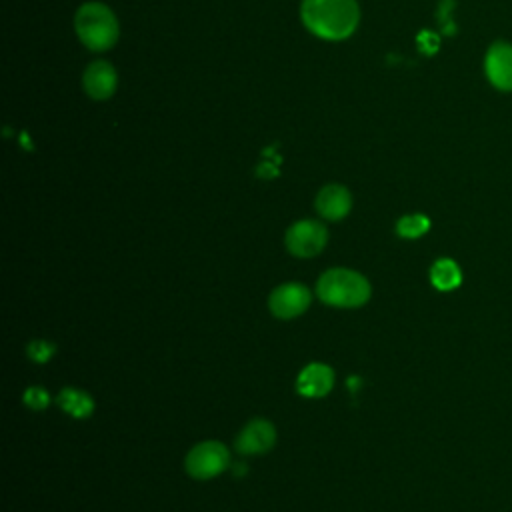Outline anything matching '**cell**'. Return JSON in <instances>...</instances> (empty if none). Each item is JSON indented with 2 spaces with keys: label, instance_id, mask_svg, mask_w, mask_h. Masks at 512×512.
<instances>
[{
  "label": "cell",
  "instance_id": "1",
  "mask_svg": "<svg viewBox=\"0 0 512 512\" xmlns=\"http://www.w3.org/2000/svg\"><path fill=\"white\" fill-rule=\"evenodd\" d=\"M300 20L312 36L340 42L356 32L360 6L356 0H302Z\"/></svg>",
  "mask_w": 512,
  "mask_h": 512
},
{
  "label": "cell",
  "instance_id": "2",
  "mask_svg": "<svg viewBox=\"0 0 512 512\" xmlns=\"http://www.w3.org/2000/svg\"><path fill=\"white\" fill-rule=\"evenodd\" d=\"M74 32L90 52H106L118 42L120 24L108 4L84 2L74 14Z\"/></svg>",
  "mask_w": 512,
  "mask_h": 512
},
{
  "label": "cell",
  "instance_id": "3",
  "mask_svg": "<svg viewBox=\"0 0 512 512\" xmlns=\"http://www.w3.org/2000/svg\"><path fill=\"white\" fill-rule=\"evenodd\" d=\"M370 282L348 268L326 270L316 284V294L324 304L338 308H358L370 298Z\"/></svg>",
  "mask_w": 512,
  "mask_h": 512
},
{
  "label": "cell",
  "instance_id": "4",
  "mask_svg": "<svg viewBox=\"0 0 512 512\" xmlns=\"http://www.w3.org/2000/svg\"><path fill=\"white\" fill-rule=\"evenodd\" d=\"M228 462H230L228 448L222 442L206 440V442L196 444L188 452V456H186V472L192 478L208 480V478H214L220 472H224Z\"/></svg>",
  "mask_w": 512,
  "mask_h": 512
},
{
  "label": "cell",
  "instance_id": "5",
  "mask_svg": "<svg viewBox=\"0 0 512 512\" xmlns=\"http://www.w3.org/2000/svg\"><path fill=\"white\" fill-rule=\"evenodd\" d=\"M328 242V230L318 220H298L284 236L286 250L298 258H310L324 250Z\"/></svg>",
  "mask_w": 512,
  "mask_h": 512
},
{
  "label": "cell",
  "instance_id": "6",
  "mask_svg": "<svg viewBox=\"0 0 512 512\" xmlns=\"http://www.w3.org/2000/svg\"><path fill=\"white\" fill-rule=\"evenodd\" d=\"M484 74L490 86L500 92H512V44L496 40L484 54Z\"/></svg>",
  "mask_w": 512,
  "mask_h": 512
},
{
  "label": "cell",
  "instance_id": "7",
  "mask_svg": "<svg viewBox=\"0 0 512 512\" xmlns=\"http://www.w3.org/2000/svg\"><path fill=\"white\" fill-rule=\"evenodd\" d=\"M310 290L298 282H288L278 286L276 290H272L270 298H268V306L270 312L278 318H296L300 316L308 306H310Z\"/></svg>",
  "mask_w": 512,
  "mask_h": 512
},
{
  "label": "cell",
  "instance_id": "8",
  "mask_svg": "<svg viewBox=\"0 0 512 512\" xmlns=\"http://www.w3.org/2000/svg\"><path fill=\"white\" fill-rule=\"evenodd\" d=\"M118 86L116 68L106 60L90 62L82 72V88L92 100H108L114 96Z\"/></svg>",
  "mask_w": 512,
  "mask_h": 512
},
{
  "label": "cell",
  "instance_id": "9",
  "mask_svg": "<svg viewBox=\"0 0 512 512\" xmlns=\"http://www.w3.org/2000/svg\"><path fill=\"white\" fill-rule=\"evenodd\" d=\"M274 442H276L274 426L264 418H256L244 426V430L238 434L234 446L240 454H262V452L270 450L274 446Z\"/></svg>",
  "mask_w": 512,
  "mask_h": 512
},
{
  "label": "cell",
  "instance_id": "10",
  "mask_svg": "<svg viewBox=\"0 0 512 512\" xmlns=\"http://www.w3.org/2000/svg\"><path fill=\"white\" fill-rule=\"evenodd\" d=\"M314 208L326 220H342L352 208V194L342 184H326L316 194Z\"/></svg>",
  "mask_w": 512,
  "mask_h": 512
},
{
  "label": "cell",
  "instance_id": "11",
  "mask_svg": "<svg viewBox=\"0 0 512 512\" xmlns=\"http://www.w3.org/2000/svg\"><path fill=\"white\" fill-rule=\"evenodd\" d=\"M334 386V372L326 364H308L300 374L296 388L306 398H320L326 396Z\"/></svg>",
  "mask_w": 512,
  "mask_h": 512
},
{
  "label": "cell",
  "instance_id": "12",
  "mask_svg": "<svg viewBox=\"0 0 512 512\" xmlns=\"http://www.w3.org/2000/svg\"><path fill=\"white\" fill-rule=\"evenodd\" d=\"M56 402L64 412H68L74 418H86L94 410V400L90 398V394L78 388H62L58 392Z\"/></svg>",
  "mask_w": 512,
  "mask_h": 512
},
{
  "label": "cell",
  "instance_id": "13",
  "mask_svg": "<svg viewBox=\"0 0 512 512\" xmlns=\"http://www.w3.org/2000/svg\"><path fill=\"white\" fill-rule=\"evenodd\" d=\"M430 280H432L434 288H438L442 292H450V290L460 286L462 272H460V268L454 260L440 258L430 268Z\"/></svg>",
  "mask_w": 512,
  "mask_h": 512
},
{
  "label": "cell",
  "instance_id": "14",
  "mask_svg": "<svg viewBox=\"0 0 512 512\" xmlns=\"http://www.w3.org/2000/svg\"><path fill=\"white\" fill-rule=\"evenodd\" d=\"M430 228V220L424 214H408L396 222V232L402 238H420Z\"/></svg>",
  "mask_w": 512,
  "mask_h": 512
},
{
  "label": "cell",
  "instance_id": "15",
  "mask_svg": "<svg viewBox=\"0 0 512 512\" xmlns=\"http://www.w3.org/2000/svg\"><path fill=\"white\" fill-rule=\"evenodd\" d=\"M56 352V346L52 342H46V340H34L28 344V356L34 360V362H46L52 358V354Z\"/></svg>",
  "mask_w": 512,
  "mask_h": 512
},
{
  "label": "cell",
  "instance_id": "16",
  "mask_svg": "<svg viewBox=\"0 0 512 512\" xmlns=\"http://www.w3.org/2000/svg\"><path fill=\"white\" fill-rule=\"evenodd\" d=\"M24 402H26V406H30L32 410H44V408L48 406L50 398H48V392H46L44 388L32 386V388H28V390L24 392Z\"/></svg>",
  "mask_w": 512,
  "mask_h": 512
}]
</instances>
